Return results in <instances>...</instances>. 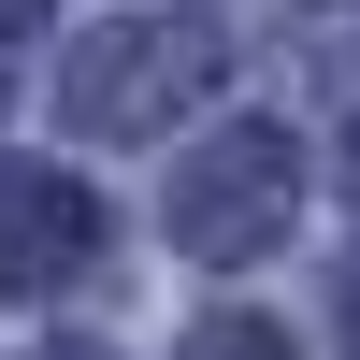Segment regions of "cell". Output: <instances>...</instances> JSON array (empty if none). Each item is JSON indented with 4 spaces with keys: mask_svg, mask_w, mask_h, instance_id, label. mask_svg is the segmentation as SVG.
Instances as JSON below:
<instances>
[{
    "mask_svg": "<svg viewBox=\"0 0 360 360\" xmlns=\"http://www.w3.org/2000/svg\"><path fill=\"white\" fill-rule=\"evenodd\" d=\"M217 86V29L188 15H144V29H101V44H72V72H58V101H72V130H159L173 101H202Z\"/></svg>",
    "mask_w": 360,
    "mask_h": 360,
    "instance_id": "obj_1",
    "label": "cell"
},
{
    "mask_svg": "<svg viewBox=\"0 0 360 360\" xmlns=\"http://www.w3.org/2000/svg\"><path fill=\"white\" fill-rule=\"evenodd\" d=\"M202 360H288V346L259 332V317H217V332H202Z\"/></svg>",
    "mask_w": 360,
    "mask_h": 360,
    "instance_id": "obj_4",
    "label": "cell"
},
{
    "mask_svg": "<svg viewBox=\"0 0 360 360\" xmlns=\"http://www.w3.org/2000/svg\"><path fill=\"white\" fill-rule=\"evenodd\" d=\"M72 360H101V346H72Z\"/></svg>",
    "mask_w": 360,
    "mask_h": 360,
    "instance_id": "obj_5",
    "label": "cell"
},
{
    "mask_svg": "<svg viewBox=\"0 0 360 360\" xmlns=\"http://www.w3.org/2000/svg\"><path fill=\"white\" fill-rule=\"evenodd\" d=\"M101 245V202L72 173H0V288H58Z\"/></svg>",
    "mask_w": 360,
    "mask_h": 360,
    "instance_id": "obj_3",
    "label": "cell"
},
{
    "mask_svg": "<svg viewBox=\"0 0 360 360\" xmlns=\"http://www.w3.org/2000/svg\"><path fill=\"white\" fill-rule=\"evenodd\" d=\"M274 217H288V144L274 130H231V144H202L173 173V245L188 259H245Z\"/></svg>",
    "mask_w": 360,
    "mask_h": 360,
    "instance_id": "obj_2",
    "label": "cell"
}]
</instances>
